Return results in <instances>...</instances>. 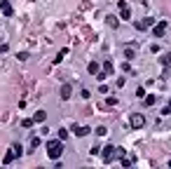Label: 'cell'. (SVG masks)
<instances>
[{
	"label": "cell",
	"mask_w": 171,
	"mask_h": 169,
	"mask_svg": "<svg viewBox=\"0 0 171 169\" xmlns=\"http://www.w3.org/2000/svg\"><path fill=\"white\" fill-rule=\"evenodd\" d=\"M115 153H117L115 146H106V148H103V162H106V164H110V162H113V157H115Z\"/></svg>",
	"instance_id": "3"
},
{
	"label": "cell",
	"mask_w": 171,
	"mask_h": 169,
	"mask_svg": "<svg viewBox=\"0 0 171 169\" xmlns=\"http://www.w3.org/2000/svg\"><path fill=\"white\" fill-rule=\"evenodd\" d=\"M148 26H155V19L153 17H145V19H141V21H136V24H134L136 31H145Z\"/></svg>",
	"instance_id": "2"
},
{
	"label": "cell",
	"mask_w": 171,
	"mask_h": 169,
	"mask_svg": "<svg viewBox=\"0 0 171 169\" xmlns=\"http://www.w3.org/2000/svg\"><path fill=\"white\" fill-rule=\"evenodd\" d=\"M94 132H96V136H106V127H96Z\"/></svg>",
	"instance_id": "24"
},
{
	"label": "cell",
	"mask_w": 171,
	"mask_h": 169,
	"mask_svg": "<svg viewBox=\"0 0 171 169\" xmlns=\"http://www.w3.org/2000/svg\"><path fill=\"white\" fill-rule=\"evenodd\" d=\"M166 167H171V160H169V162H166Z\"/></svg>",
	"instance_id": "30"
},
{
	"label": "cell",
	"mask_w": 171,
	"mask_h": 169,
	"mask_svg": "<svg viewBox=\"0 0 171 169\" xmlns=\"http://www.w3.org/2000/svg\"><path fill=\"white\" fill-rule=\"evenodd\" d=\"M136 99H145V89H143V87L136 89Z\"/></svg>",
	"instance_id": "22"
},
{
	"label": "cell",
	"mask_w": 171,
	"mask_h": 169,
	"mask_svg": "<svg viewBox=\"0 0 171 169\" xmlns=\"http://www.w3.org/2000/svg\"><path fill=\"white\" fill-rule=\"evenodd\" d=\"M99 92L101 94H108V85H99Z\"/></svg>",
	"instance_id": "29"
},
{
	"label": "cell",
	"mask_w": 171,
	"mask_h": 169,
	"mask_svg": "<svg viewBox=\"0 0 171 169\" xmlns=\"http://www.w3.org/2000/svg\"><path fill=\"white\" fill-rule=\"evenodd\" d=\"M89 132H91V129L87 125H75V127H73V134H75V136H87Z\"/></svg>",
	"instance_id": "6"
},
{
	"label": "cell",
	"mask_w": 171,
	"mask_h": 169,
	"mask_svg": "<svg viewBox=\"0 0 171 169\" xmlns=\"http://www.w3.org/2000/svg\"><path fill=\"white\" fill-rule=\"evenodd\" d=\"M122 68H124V73H131V63H129V59L122 63Z\"/></svg>",
	"instance_id": "26"
},
{
	"label": "cell",
	"mask_w": 171,
	"mask_h": 169,
	"mask_svg": "<svg viewBox=\"0 0 171 169\" xmlns=\"http://www.w3.org/2000/svg\"><path fill=\"white\" fill-rule=\"evenodd\" d=\"M38 146H40V139H38V136H31V150H35Z\"/></svg>",
	"instance_id": "19"
},
{
	"label": "cell",
	"mask_w": 171,
	"mask_h": 169,
	"mask_svg": "<svg viewBox=\"0 0 171 169\" xmlns=\"http://www.w3.org/2000/svg\"><path fill=\"white\" fill-rule=\"evenodd\" d=\"M106 103H108V106H117V99L115 96H108V99H106Z\"/></svg>",
	"instance_id": "27"
},
{
	"label": "cell",
	"mask_w": 171,
	"mask_h": 169,
	"mask_svg": "<svg viewBox=\"0 0 171 169\" xmlns=\"http://www.w3.org/2000/svg\"><path fill=\"white\" fill-rule=\"evenodd\" d=\"M143 125H145V117L141 115V113H134V115H131V127H136V129H141Z\"/></svg>",
	"instance_id": "5"
},
{
	"label": "cell",
	"mask_w": 171,
	"mask_h": 169,
	"mask_svg": "<svg viewBox=\"0 0 171 169\" xmlns=\"http://www.w3.org/2000/svg\"><path fill=\"white\" fill-rule=\"evenodd\" d=\"M12 148H14V153H17V157H21V155H24V146H21V143H14Z\"/></svg>",
	"instance_id": "17"
},
{
	"label": "cell",
	"mask_w": 171,
	"mask_h": 169,
	"mask_svg": "<svg viewBox=\"0 0 171 169\" xmlns=\"http://www.w3.org/2000/svg\"><path fill=\"white\" fill-rule=\"evenodd\" d=\"M120 17L124 19V21H129V19H131V9L127 7V9H120Z\"/></svg>",
	"instance_id": "15"
},
{
	"label": "cell",
	"mask_w": 171,
	"mask_h": 169,
	"mask_svg": "<svg viewBox=\"0 0 171 169\" xmlns=\"http://www.w3.org/2000/svg\"><path fill=\"white\" fill-rule=\"evenodd\" d=\"M66 54H68V49H61V52H59V54H56V63H59V61H61V59H63V56H66Z\"/></svg>",
	"instance_id": "25"
},
{
	"label": "cell",
	"mask_w": 171,
	"mask_h": 169,
	"mask_svg": "<svg viewBox=\"0 0 171 169\" xmlns=\"http://www.w3.org/2000/svg\"><path fill=\"white\" fill-rule=\"evenodd\" d=\"M169 63H171V54H164L162 56V66H169Z\"/></svg>",
	"instance_id": "23"
},
{
	"label": "cell",
	"mask_w": 171,
	"mask_h": 169,
	"mask_svg": "<svg viewBox=\"0 0 171 169\" xmlns=\"http://www.w3.org/2000/svg\"><path fill=\"white\" fill-rule=\"evenodd\" d=\"M106 24H108L110 28H120V21H117V17H113V14H110V17H106Z\"/></svg>",
	"instance_id": "11"
},
{
	"label": "cell",
	"mask_w": 171,
	"mask_h": 169,
	"mask_svg": "<svg viewBox=\"0 0 171 169\" xmlns=\"http://www.w3.org/2000/svg\"><path fill=\"white\" fill-rule=\"evenodd\" d=\"M101 66H103L101 71L106 73V75H113V73H115V68H113V61H103V63H101Z\"/></svg>",
	"instance_id": "10"
},
{
	"label": "cell",
	"mask_w": 171,
	"mask_h": 169,
	"mask_svg": "<svg viewBox=\"0 0 171 169\" xmlns=\"http://www.w3.org/2000/svg\"><path fill=\"white\" fill-rule=\"evenodd\" d=\"M122 167H134V157H124V160H122Z\"/></svg>",
	"instance_id": "20"
},
{
	"label": "cell",
	"mask_w": 171,
	"mask_h": 169,
	"mask_svg": "<svg viewBox=\"0 0 171 169\" xmlns=\"http://www.w3.org/2000/svg\"><path fill=\"white\" fill-rule=\"evenodd\" d=\"M166 28H169V24H166V21H157V24H155V28H153L155 38H162L164 33H166Z\"/></svg>",
	"instance_id": "4"
},
{
	"label": "cell",
	"mask_w": 171,
	"mask_h": 169,
	"mask_svg": "<svg viewBox=\"0 0 171 169\" xmlns=\"http://www.w3.org/2000/svg\"><path fill=\"white\" fill-rule=\"evenodd\" d=\"M157 103V99H155V94H148V96L143 99V106H155Z\"/></svg>",
	"instance_id": "12"
},
{
	"label": "cell",
	"mask_w": 171,
	"mask_h": 169,
	"mask_svg": "<svg viewBox=\"0 0 171 169\" xmlns=\"http://www.w3.org/2000/svg\"><path fill=\"white\" fill-rule=\"evenodd\" d=\"M87 71H89L91 75H99V73H101V71H99V63H96V61H91V63H89V68H87Z\"/></svg>",
	"instance_id": "14"
},
{
	"label": "cell",
	"mask_w": 171,
	"mask_h": 169,
	"mask_svg": "<svg viewBox=\"0 0 171 169\" xmlns=\"http://www.w3.org/2000/svg\"><path fill=\"white\" fill-rule=\"evenodd\" d=\"M33 122H35V120H33V117H24V120H21V127H33Z\"/></svg>",
	"instance_id": "16"
},
{
	"label": "cell",
	"mask_w": 171,
	"mask_h": 169,
	"mask_svg": "<svg viewBox=\"0 0 171 169\" xmlns=\"http://www.w3.org/2000/svg\"><path fill=\"white\" fill-rule=\"evenodd\" d=\"M14 160H17V153H14V148H9V150L2 155V164H12Z\"/></svg>",
	"instance_id": "7"
},
{
	"label": "cell",
	"mask_w": 171,
	"mask_h": 169,
	"mask_svg": "<svg viewBox=\"0 0 171 169\" xmlns=\"http://www.w3.org/2000/svg\"><path fill=\"white\" fill-rule=\"evenodd\" d=\"M33 120H35V122H45V120H47V113H45V110H38L35 115H33Z\"/></svg>",
	"instance_id": "13"
},
{
	"label": "cell",
	"mask_w": 171,
	"mask_h": 169,
	"mask_svg": "<svg viewBox=\"0 0 171 169\" xmlns=\"http://www.w3.org/2000/svg\"><path fill=\"white\" fill-rule=\"evenodd\" d=\"M61 153H63V141H61V139L47 141V155H49V160H59Z\"/></svg>",
	"instance_id": "1"
},
{
	"label": "cell",
	"mask_w": 171,
	"mask_h": 169,
	"mask_svg": "<svg viewBox=\"0 0 171 169\" xmlns=\"http://www.w3.org/2000/svg\"><path fill=\"white\" fill-rule=\"evenodd\" d=\"M124 56L129 59V61H131V59L136 56V49H131V47H127V49H124Z\"/></svg>",
	"instance_id": "18"
},
{
	"label": "cell",
	"mask_w": 171,
	"mask_h": 169,
	"mask_svg": "<svg viewBox=\"0 0 171 169\" xmlns=\"http://www.w3.org/2000/svg\"><path fill=\"white\" fill-rule=\"evenodd\" d=\"M0 12H2V17H12V5H9L7 0L0 2Z\"/></svg>",
	"instance_id": "9"
},
{
	"label": "cell",
	"mask_w": 171,
	"mask_h": 169,
	"mask_svg": "<svg viewBox=\"0 0 171 169\" xmlns=\"http://www.w3.org/2000/svg\"><path fill=\"white\" fill-rule=\"evenodd\" d=\"M59 139H61V141H66V139H68V129H59Z\"/></svg>",
	"instance_id": "21"
},
{
	"label": "cell",
	"mask_w": 171,
	"mask_h": 169,
	"mask_svg": "<svg viewBox=\"0 0 171 169\" xmlns=\"http://www.w3.org/2000/svg\"><path fill=\"white\" fill-rule=\"evenodd\" d=\"M7 49H9V45H7V42L0 45V52H2V54H7Z\"/></svg>",
	"instance_id": "28"
},
{
	"label": "cell",
	"mask_w": 171,
	"mask_h": 169,
	"mask_svg": "<svg viewBox=\"0 0 171 169\" xmlns=\"http://www.w3.org/2000/svg\"><path fill=\"white\" fill-rule=\"evenodd\" d=\"M71 94H73V87H71V85H61V99H63V101H68Z\"/></svg>",
	"instance_id": "8"
}]
</instances>
